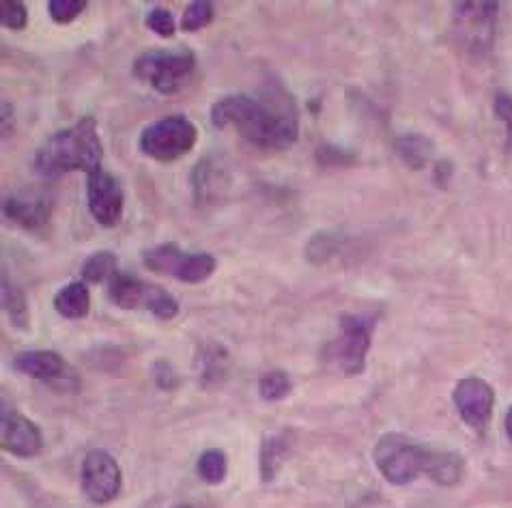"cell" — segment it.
Segmentation results:
<instances>
[{
    "instance_id": "cell-1",
    "label": "cell",
    "mask_w": 512,
    "mask_h": 508,
    "mask_svg": "<svg viewBox=\"0 0 512 508\" xmlns=\"http://www.w3.org/2000/svg\"><path fill=\"white\" fill-rule=\"evenodd\" d=\"M213 127L237 132L261 149H287L300 136V110L295 97L276 78L256 93H233L211 106Z\"/></svg>"
},
{
    "instance_id": "cell-2",
    "label": "cell",
    "mask_w": 512,
    "mask_h": 508,
    "mask_svg": "<svg viewBox=\"0 0 512 508\" xmlns=\"http://www.w3.org/2000/svg\"><path fill=\"white\" fill-rule=\"evenodd\" d=\"M104 147L97 132V121L84 117L76 125L52 134L35 153V171L44 179H59L82 171L93 175L102 168Z\"/></svg>"
},
{
    "instance_id": "cell-3",
    "label": "cell",
    "mask_w": 512,
    "mask_h": 508,
    "mask_svg": "<svg viewBox=\"0 0 512 508\" xmlns=\"http://www.w3.org/2000/svg\"><path fill=\"white\" fill-rule=\"evenodd\" d=\"M437 450L411 442L407 435L386 433L379 437L373 450L375 465L381 476L392 485H409L420 474L429 476L433 470Z\"/></svg>"
},
{
    "instance_id": "cell-4",
    "label": "cell",
    "mask_w": 512,
    "mask_h": 508,
    "mask_svg": "<svg viewBox=\"0 0 512 508\" xmlns=\"http://www.w3.org/2000/svg\"><path fill=\"white\" fill-rule=\"evenodd\" d=\"M196 67V56L188 48L147 50L136 56L134 76L162 95H175Z\"/></svg>"
},
{
    "instance_id": "cell-5",
    "label": "cell",
    "mask_w": 512,
    "mask_h": 508,
    "mask_svg": "<svg viewBox=\"0 0 512 508\" xmlns=\"http://www.w3.org/2000/svg\"><path fill=\"white\" fill-rule=\"evenodd\" d=\"M375 319L368 315H340V336L323 349L325 362L345 375H360L366 369V356L373 343Z\"/></svg>"
},
{
    "instance_id": "cell-6",
    "label": "cell",
    "mask_w": 512,
    "mask_h": 508,
    "mask_svg": "<svg viewBox=\"0 0 512 508\" xmlns=\"http://www.w3.org/2000/svg\"><path fill=\"white\" fill-rule=\"evenodd\" d=\"M198 140V127L183 115H170L142 127L138 147L147 158L170 164L188 155Z\"/></svg>"
},
{
    "instance_id": "cell-7",
    "label": "cell",
    "mask_w": 512,
    "mask_h": 508,
    "mask_svg": "<svg viewBox=\"0 0 512 508\" xmlns=\"http://www.w3.org/2000/svg\"><path fill=\"white\" fill-rule=\"evenodd\" d=\"M142 263L149 272L175 278L186 285H201L216 272L218 261L209 252H186L177 244L166 242L142 250Z\"/></svg>"
},
{
    "instance_id": "cell-8",
    "label": "cell",
    "mask_w": 512,
    "mask_h": 508,
    "mask_svg": "<svg viewBox=\"0 0 512 508\" xmlns=\"http://www.w3.org/2000/svg\"><path fill=\"white\" fill-rule=\"evenodd\" d=\"M500 13V3H457L452 9L454 39L474 56L487 54L495 39V22Z\"/></svg>"
},
{
    "instance_id": "cell-9",
    "label": "cell",
    "mask_w": 512,
    "mask_h": 508,
    "mask_svg": "<svg viewBox=\"0 0 512 508\" xmlns=\"http://www.w3.org/2000/svg\"><path fill=\"white\" fill-rule=\"evenodd\" d=\"M82 491L93 504H108L119 496L123 476L119 463L108 450L95 448L82 461Z\"/></svg>"
},
{
    "instance_id": "cell-10",
    "label": "cell",
    "mask_w": 512,
    "mask_h": 508,
    "mask_svg": "<svg viewBox=\"0 0 512 508\" xmlns=\"http://www.w3.org/2000/svg\"><path fill=\"white\" fill-rule=\"evenodd\" d=\"M87 205L91 216L102 224L106 229L117 227L123 218V207H125V192L121 181L99 168L93 175H89L87 181Z\"/></svg>"
},
{
    "instance_id": "cell-11",
    "label": "cell",
    "mask_w": 512,
    "mask_h": 508,
    "mask_svg": "<svg viewBox=\"0 0 512 508\" xmlns=\"http://www.w3.org/2000/svg\"><path fill=\"white\" fill-rule=\"evenodd\" d=\"M13 369L20 371L22 375H28L39 381H46L50 386H76V375L71 371L67 360L56 354L52 349H31L22 351L13 358Z\"/></svg>"
},
{
    "instance_id": "cell-12",
    "label": "cell",
    "mask_w": 512,
    "mask_h": 508,
    "mask_svg": "<svg viewBox=\"0 0 512 508\" xmlns=\"http://www.w3.org/2000/svg\"><path fill=\"white\" fill-rule=\"evenodd\" d=\"M452 399L459 409L461 418L465 420V425L474 429H482L487 425L493 412L495 394L485 379L480 377L461 379L452 392Z\"/></svg>"
},
{
    "instance_id": "cell-13",
    "label": "cell",
    "mask_w": 512,
    "mask_h": 508,
    "mask_svg": "<svg viewBox=\"0 0 512 508\" xmlns=\"http://www.w3.org/2000/svg\"><path fill=\"white\" fill-rule=\"evenodd\" d=\"M0 444L7 453L16 455L20 459H31L37 457L44 448V435H41L39 427L31 418L16 412V409L5 407L3 412V437H0Z\"/></svg>"
},
{
    "instance_id": "cell-14",
    "label": "cell",
    "mask_w": 512,
    "mask_h": 508,
    "mask_svg": "<svg viewBox=\"0 0 512 508\" xmlns=\"http://www.w3.org/2000/svg\"><path fill=\"white\" fill-rule=\"evenodd\" d=\"M3 214L16 227L35 231L48 224L52 203L41 194H9L3 203Z\"/></svg>"
},
{
    "instance_id": "cell-15",
    "label": "cell",
    "mask_w": 512,
    "mask_h": 508,
    "mask_svg": "<svg viewBox=\"0 0 512 508\" xmlns=\"http://www.w3.org/2000/svg\"><path fill=\"white\" fill-rule=\"evenodd\" d=\"M147 293H149V282H142L132 274L117 272L108 280L110 302L123 310L145 308Z\"/></svg>"
},
{
    "instance_id": "cell-16",
    "label": "cell",
    "mask_w": 512,
    "mask_h": 508,
    "mask_svg": "<svg viewBox=\"0 0 512 508\" xmlns=\"http://www.w3.org/2000/svg\"><path fill=\"white\" fill-rule=\"evenodd\" d=\"M54 310L65 319H84L91 310V293L84 280H74L54 295Z\"/></svg>"
},
{
    "instance_id": "cell-17",
    "label": "cell",
    "mask_w": 512,
    "mask_h": 508,
    "mask_svg": "<svg viewBox=\"0 0 512 508\" xmlns=\"http://www.w3.org/2000/svg\"><path fill=\"white\" fill-rule=\"evenodd\" d=\"M222 183H226V181L220 175L218 166L211 164V160H205L198 164L192 173V188H194L196 203L203 207L209 201L216 199L218 194H222Z\"/></svg>"
},
{
    "instance_id": "cell-18",
    "label": "cell",
    "mask_w": 512,
    "mask_h": 508,
    "mask_svg": "<svg viewBox=\"0 0 512 508\" xmlns=\"http://www.w3.org/2000/svg\"><path fill=\"white\" fill-rule=\"evenodd\" d=\"M394 147L409 168H424L433 155V143L422 134H405L396 138Z\"/></svg>"
},
{
    "instance_id": "cell-19",
    "label": "cell",
    "mask_w": 512,
    "mask_h": 508,
    "mask_svg": "<svg viewBox=\"0 0 512 508\" xmlns=\"http://www.w3.org/2000/svg\"><path fill=\"white\" fill-rule=\"evenodd\" d=\"M3 308L11 321L13 328L26 330L28 328V304H26V295L20 287L9 282V278H3Z\"/></svg>"
},
{
    "instance_id": "cell-20",
    "label": "cell",
    "mask_w": 512,
    "mask_h": 508,
    "mask_svg": "<svg viewBox=\"0 0 512 508\" xmlns=\"http://www.w3.org/2000/svg\"><path fill=\"white\" fill-rule=\"evenodd\" d=\"M117 274V257L108 250L95 252L91 257L82 263V280L91 282V285H99V282H106Z\"/></svg>"
},
{
    "instance_id": "cell-21",
    "label": "cell",
    "mask_w": 512,
    "mask_h": 508,
    "mask_svg": "<svg viewBox=\"0 0 512 508\" xmlns=\"http://www.w3.org/2000/svg\"><path fill=\"white\" fill-rule=\"evenodd\" d=\"M289 444L284 440V435H267L263 448H261V476L263 481H272L276 476L280 463L287 457Z\"/></svg>"
},
{
    "instance_id": "cell-22",
    "label": "cell",
    "mask_w": 512,
    "mask_h": 508,
    "mask_svg": "<svg viewBox=\"0 0 512 508\" xmlns=\"http://www.w3.org/2000/svg\"><path fill=\"white\" fill-rule=\"evenodd\" d=\"M463 470H465L463 459L457 453H439L437 450L433 470L429 476L437 485L454 487L463 478Z\"/></svg>"
},
{
    "instance_id": "cell-23",
    "label": "cell",
    "mask_w": 512,
    "mask_h": 508,
    "mask_svg": "<svg viewBox=\"0 0 512 508\" xmlns=\"http://www.w3.org/2000/svg\"><path fill=\"white\" fill-rule=\"evenodd\" d=\"M226 472H229V461H226L224 450L209 448L198 457V474L205 483L220 485L226 478Z\"/></svg>"
},
{
    "instance_id": "cell-24",
    "label": "cell",
    "mask_w": 512,
    "mask_h": 508,
    "mask_svg": "<svg viewBox=\"0 0 512 508\" xmlns=\"http://www.w3.org/2000/svg\"><path fill=\"white\" fill-rule=\"evenodd\" d=\"M145 308L149 310L151 315H155L162 321H170V319H175L179 315L177 300L166 289H162L158 285H149Z\"/></svg>"
},
{
    "instance_id": "cell-25",
    "label": "cell",
    "mask_w": 512,
    "mask_h": 508,
    "mask_svg": "<svg viewBox=\"0 0 512 508\" xmlns=\"http://www.w3.org/2000/svg\"><path fill=\"white\" fill-rule=\"evenodd\" d=\"M216 18V7H213L211 0H194L183 11V18H181V28L188 33L194 31H201V28L209 26Z\"/></svg>"
},
{
    "instance_id": "cell-26",
    "label": "cell",
    "mask_w": 512,
    "mask_h": 508,
    "mask_svg": "<svg viewBox=\"0 0 512 508\" xmlns=\"http://www.w3.org/2000/svg\"><path fill=\"white\" fill-rule=\"evenodd\" d=\"M338 244H340V235L338 233L317 231L315 235H312L310 242H308L306 257H308L310 263H317V265L319 263H327L336 254Z\"/></svg>"
},
{
    "instance_id": "cell-27",
    "label": "cell",
    "mask_w": 512,
    "mask_h": 508,
    "mask_svg": "<svg viewBox=\"0 0 512 508\" xmlns=\"http://www.w3.org/2000/svg\"><path fill=\"white\" fill-rule=\"evenodd\" d=\"M291 392V379L284 371H269L259 381V394L267 403L282 401Z\"/></svg>"
},
{
    "instance_id": "cell-28",
    "label": "cell",
    "mask_w": 512,
    "mask_h": 508,
    "mask_svg": "<svg viewBox=\"0 0 512 508\" xmlns=\"http://www.w3.org/2000/svg\"><path fill=\"white\" fill-rule=\"evenodd\" d=\"M87 0H48V13L56 24H71L87 9Z\"/></svg>"
},
{
    "instance_id": "cell-29",
    "label": "cell",
    "mask_w": 512,
    "mask_h": 508,
    "mask_svg": "<svg viewBox=\"0 0 512 508\" xmlns=\"http://www.w3.org/2000/svg\"><path fill=\"white\" fill-rule=\"evenodd\" d=\"M0 22H3L5 28H11V31H22L28 24L26 3H22V0H5L3 11H0Z\"/></svg>"
},
{
    "instance_id": "cell-30",
    "label": "cell",
    "mask_w": 512,
    "mask_h": 508,
    "mask_svg": "<svg viewBox=\"0 0 512 508\" xmlns=\"http://www.w3.org/2000/svg\"><path fill=\"white\" fill-rule=\"evenodd\" d=\"M147 26L151 28V31H153L155 35H160V37H164V39H170V37L175 35V31H177V24H175L173 13H170V11L164 9V7H153V9L149 11Z\"/></svg>"
},
{
    "instance_id": "cell-31",
    "label": "cell",
    "mask_w": 512,
    "mask_h": 508,
    "mask_svg": "<svg viewBox=\"0 0 512 508\" xmlns=\"http://www.w3.org/2000/svg\"><path fill=\"white\" fill-rule=\"evenodd\" d=\"M493 110H495L497 119L504 121V125H506V132H508L506 145H508V151L512 153V95H508L504 91L497 93L493 100Z\"/></svg>"
},
{
    "instance_id": "cell-32",
    "label": "cell",
    "mask_w": 512,
    "mask_h": 508,
    "mask_svg": "<svg viewBox=\"0 0 512 508\" xmlns=\"http://www.w3.org/2000/svg\"><path fill=\"white\" fill-rule=\"evenodd\" d=\"M317 160L323 166H338V164H351L353 155L345 149L334 147V145H321L317 149Z\"/></svg>"
},
{
    "instance_id": "cell-33",
    "label": "cell",
    "mask_w": 512,
    "mask_h": 508,
    "mask_svg": "<svg viewBox=\"0 0 512 508\" xmlns=\"http://www.w3.org/2000/svg\"><path fill=\"white\" fill-rule=\"evenodd\" d=\"M153 373H155V381H158L160 388H175L177 386V375L173 369H170V364L158 362L155 364Z\"/></svg>"
},
{
    "instance_id": "cell-34",
    "label": "cell",
    "mask_w": 512,
    "mask_h": 508,
    "mask_svg": "<svg viewBox=\"0 0 512 508\" xmlns=\"http://www.w3.org/2000/svg\"><path fill=\"white\" fill-rule=\"evenodd\" d=\"M504 425H506V435H508V440L512 442V405H510V409L506 412V420H504Z\"/></svg>"
},
{
    "instance_id": "cell-35",
    "label": "cell",
    "mask_w": 512,
    "mask_h": 508,
    "mask_svg": "<svg viewBox=\"0 0 512 508\" xmlns=\"http://www.w3.org/2000/svg\"><path fill=\"white\" fill-rule=\"evenodd\" d=\"M173 508H194V506H190V504H177V506H173Z\"/></svg>"
}]
</instances>
